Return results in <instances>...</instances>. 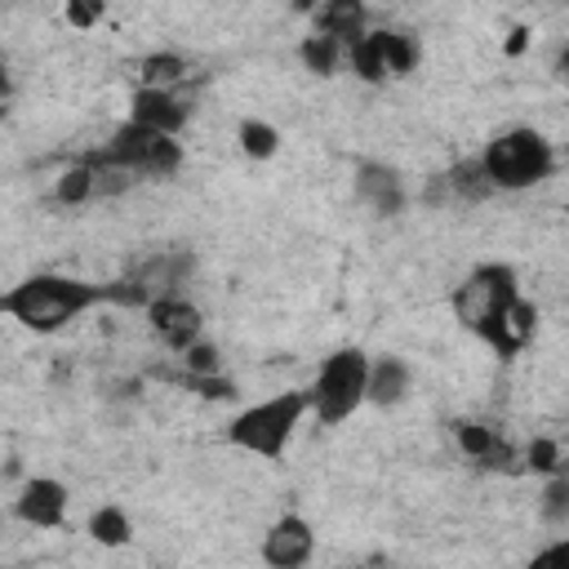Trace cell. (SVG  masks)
Masks as SVG:
<instances>
[{"instance_id": "obj_1", "label": "cell", "mask_w": 569, "mask_h": 569, "mask_svg": "<svg viewBox=\"0 0 569 569\" xmlns=\"http://www.w3.org/2000/svg\"><path fill=\"white\" fill-rule=\"evenodd\" d=\"M102 302H116V284H93V280L62 276V271H36L18 280L13 289H4L0 311L27 333H58Z\"/></svg>"}, {"instance_id": "obj_2", "label": "cell", "mask_w": 569, "mask_h": 569, "mask_svg": "<svg viewBox=\"0 0 569 569\" xmlns=\"http://www.w3.org/2000/svg\"><path fill=\"white\" fill-rule=\"evenodd\" d=\"M520 298H525L520 276L507 262H480L453 289V316H458L462 329H471L498 356H516L520 347L511 338V311H516Z\"/></svg>"}, {"instance_id": "obj_3", "label": "cell", "mask_w": 569, "mask_h": 569, "mask_svg": "<svg viewBox=\"0 0 569 569\" xmlns=\"http://www.w3.org/2000/svg\"><path fill=\"white\" fill-rule=\"evenodd\" d=\"M476 160L493 191H529L556 173V147L547 142V133H538L529 124L493 133Z\"/></svg>"}, {"instance_id": "obj_4", "label": "cell", "mask_w": 569, "mask_h": 569, "mask_svg": "<svg viewBox=\"0 0 569 569\" xmlns=\"http://www.w3.org/2000/svg\"><path fill=\"white\" fill-rule=\"evenodd\" d=\"M311 413V396L307 391H276L267 400H253L244 405L231 422H227V440L244 453H258V458H280L298 431V422Z\"/></svg>"}, {"instance_id": "obj_5", "label": "cell", "mask_w": 569, "mask_h": 569, "mask_svg": "<svg viewBox=\"0 0 569 569\" xmlns=\"http://www.w3.org/2000/svg\"><path fill=\"white\" fill-rule=\"evenodd\" d=\"M369 365L373 360L360 347H338V351H329L320 360L316 382L307 387V396H311V413L325 427H338L360 405H369Z\"/></svg>"}, {"instance_id": "obj_6", "label": "cell", "mask_w": 569, "mask_h": 569, "mask_svg": "<svg viewBox=\"0 0 569 569\" xmlns=\"http://www.w3.org/2000/svg\"><path fill=\"white\" fill-rule=\"evenodd\" d=\"M89 164L116 169V173H129V178H169V173L182 169V142L124 120V124H116L107 147H98L89 156Z\"/></svg>"}, {"instance_id": "obj_7", "label": "cell", "mask_w": 569, "mask_h": 569, "mask_svg": "<svg viewBox=\"0 0 569 569\" xmlns=\"http://www.w3.org/2000/svg\"><path fill=\"white\" fill-rule=\"evenodd\" d=\"M316 556V529L307 525V516L284 511L267 525L262 533V560L267 569H307Z\"/></svg>"}, {"instance_id": "obj_8", "label": "cell", "mask_w": 569, "mask_h": 569, "mask_svg": "<svg viewBox=\"0 0 569 569\" xmlns=\"http://www.w3.org/2000/svg\"><path fill=\"white\" fill-rule=\"evenodd\" d=\"M147 325H151V333H156L173 356H182L187 347H196V342L204 338V316L196 311V302H191L187 293L147 302Z\"/></svg>"}, {"instance_id": "obj_9", "label": "cell", "mask_w": 569, "mask_h": 569, "mask_svg": "<svg viewBox=\"0 0 569 569\" xmlns=\"http://www.w3.org/2000/svg\"><path fill=\"white\" fill-rule=\"evenodd\" d=\"M129 120L151 129V133H164V138H182V129L191 124V102L178 93V89H133L129 98Z\"/></svg>"}, {"instance_id": "obj_10", "label": "cell", "mask_w": 569, "mask_h": 569, "mask_svg": "<svg viewBox=\"0 0 569 569\" xmlns=\"http://www.w3.org/2000/svg\"><path fill=\"white\" fill-rule=\"evenodd\" d=\"M67 507H71V489L58 476H31L13 498V516L31 529H58L67 520Z\"/></svg>"}, {"instance_id": "obj_11", "label": "cell", "mask_w": 569, "mask_h": 569, "mask_svg": "<svg viewBox=\"0 0 569 569\" xmlns=\"http://www.w3.org/2000/svg\"><path fill=\"white\" fill-rule=\"evenodd\" d=\"M356 200L369 213H378V218H400L405 204H409V191H405L400 169H391L382 160H360L356 164Z\"/></svg>"}, {"instance_id": "obj_12", "label": "cell", "mask_w": 569, "mask_h": 569, "mask_svg": "<svg viewBox=\"0 0 569 569\" xmlns=\"http://www.w3.org/2000/svg\"><path fill=\"white\" fill-rule=\"evenodd\" d=\"M373 44H378V53H382L387 80H405V76H413L418 62H422V40H418L413 31H405V27H378V31H373Z\"/></svg>"}, {"instance_id": "obj_13", "label": "cell", "mask_w": 569, "mask_h": 569, "mask_svg": "<svg viewBox=\"0 0 569 569\" xmlns=\"http://www.w3.org/2000/svg\"><path fill=\"white\" fill-rule=\"evenodd\" d=\"M409 387H413V373H409V365L400 356H378L369 365V405L391 409V405H400L409 396Z\"/></svg>"}, {"instance_id": "obj_14", "label": "cell", "mask_w": 569, "mask_h": 569, "mask_svg": "<svg viewBox=\"0 0 569 569\" xmlns=\"http://www.w3.org/2000/svg\"><path fill=\"white\" fill-rule=\"evenodd\" d=\"M298 58H302V67L311 71V76H338L342 67H347V44L342 40H333V36H325V31H311V36H302V44H298Z\"/></svg>"}, {"instance_id": "obj_15", "label": "cell", "mask_w": 569, "mask_h": 569, "mask_svg": "<svg viewBox=\"0 0 569 569\" xmlns=\"http://www.w3.org/2000/svg\"><path fill=\"white\" fill-rule=\"evenodd\" d=\"M84 533H89L98 547H107V551H120V547H129V542H133V520H129V511H124V507L107 502V507H98V511L89 516Z\"/></svg>"}, {"instance_id": "obj_16", "label": "cell", "mask_w": 569, "mask_h": 569, "mask_svg": "<svg viewBox=\"0 0 569 569\" xmlns=\"http://www.w3.org/2000/svg\"><path fill=\"white\" fill-rule=\"evenodd\" d=\"M453 440H458L462 453H471V458L485 462V467H502V462H507V445H502L498 431L485 427V422H458V427H453Z\"/></svg>"}, {"instance_id": "obj_17", "label": "cell", "mask_w": 569, "mask_h": 569, "mask_svg": "<svg viewBox=\"0 0 569 569\" xmlns=\"http://www.w3.org/2000/svg\"><path fill=\"white\" fill-rule=\"evenodd\" d=\"M316 31H325V36H333V40L351 44V40H360V36L369 31V27H365V9H360L356 0L325 4V9L316 13Z\"/></svg>"}, {"instance_id": "obj_18", "label": "cell", "mask_w": 569, "mask_h": 569, "mask_svg": "<svg viewBox=\"0 0 569 569\" xmlns=\"http://www.w3.org/2000/svg\"><path fill=\"white\" fill-rule=\"evenodd\" d=\"M93 196H102V173H98L89 160L62 169L58 182H53V200H58V204H89Z\"/></svg>"}, {"instance_id": "obj_19", "label": "cell", "mask_w": 569, "mask_h": 569, "mask_svg": "<svg viewBox=\"0 0 569 569\" xmlns=\"http://www.w3.org/2000/svg\"><path fill=\"white\" fill-rule=\"evenodd\" d=\"M187 76V58L182 53H147L142 62H138V80H142V89H173L178 80Z\"/></svg>"}, {"instance_id": "obj_20", "label": "cell", "mask_w": 569, "mask_h": 569, "mask_svg": "<svg viewBox=\"0 0 569 569\" xmlns=\"http://www.w3.org/2000/svg\"><path fill=\"white\" fill-rule=\"evenodd\" d=\"M347 67H351V76L365 80V84H387V67H382V53H378V44H373V31H365L360 40L347 44Z\"/></svg>"}, {"instance_id": "obj_21", "label": "cell", "mask_w": 569, "mask_h": 569, "mask_svg": "<svg viewBox=\"0 0 569 569\" xmlns=\"http://www.w3.org/2000/svg\"><path fill=\"white\" fill-rule=\"evenodd\" d=\"M236 142H240V151H244L249 160H271V156L280 151V133H276V124H267V120H258V116L240 120Z\"/></svg>"}, {"instance_id": "obj_22", "label": "cell", "mask_w": 569, "mask_h": 569, "mask_svg": "<svg viewBox=\"0 0 569 569\" xmlns=\"http://www.w3.org/2000/svg\"><path fill=\"white\" fill-rule=\"evenodd\" d=\"M538 511H542V520H547V525H556V529H565V525H569V476H565V471L547 476L542 498H538Z\"/></svg>"}, {"instance_id": "obj_23", "label": "cell", "mask_w": 569, "mask_h": 569, "mask_svg": "<svg viewBox=\"0 0 569 569\" xmlns=\"http://www.w3.org/2000/svg\"><path fill=\"white\" fill-rule=\"evenodd\" d=\"M445 182L453 187V196H458V200H480V196H489V191H493V187H489V178H485V169H480V160H467V164L449 169V173H445Z\"/></svg>"}, {"instance_id": "obj_24", "label": "cell", "mask_w": 569, "mask_h": 569, "mask_svg": "<svg viewBox=\"0 0 569 569\" xmlns=\"http://www.w3.org/2000/svg\"><path fill=\"white\" fill-rule=\"evenodd\" d=\"M182 365H187V382H191V378H213V373H222V356H218V347L204 342V338L182 351Z\"/></svg>"}, {"instance_id": "obj_25", "label": "cell", "mask_w": 569, "mask_h": 569, "mask_svg": "<svg viewBox=\"0 0 569 569\" xmlns=\"http://www.w3.org/2000/svg\"><path fill=\"white\" fill-rule=\"evenodd\" d=\"M525 569H569V538H556V542L538 547Z\"/></svg>"}, {"instance_id": "obj_26", "label": "cell", "mask_w": 569, "mask_h": 569, "mask_svg": "<svg viewBox=\"0 0 569 569\" xmlns=\"http://www.w3.org/2000/svg\"><path fill=\"white\" fill-rule=\"evenodd\" d=\"M560 462H565V458H560L556 440H533V445H529V467H533V471L556 476V471H560Z\"/></svg>"}, {"instance_id": "obj_27", "label": "cell", "mask_w": 569, "mask_h": 569, "mask_svg": "<svg viewBox=\"0 0 569 569\" xmlns=\"http://www.w3.org/2000/svg\"><path fill=\"white\" fill-rule=\"evenodd\" d=\"M191 391H200L204 400H231L236 396V382L222 378V373H213V378H191Z\"/></svg>"}, {"instance_id": "obj_28", "label": "cell", "mask_w": 569, "mask_h": 569, "mask_svg": "<svg viewBox=\"0 0 569 569\" xmlns=\"http://www.w3.org/2000/svg\"><path fill=\"white\" fill-rule=\"evenodd\" d=\"M98 13H102L98 4H67V22H71V27H89Z\"/></svg>"}, {"instance_id": "obj_29", "label": "cell", "mask_w": 569, "mask_h": 569, "mask_svg": "<svg viewBox=\"0 0 569 569\" xmlns=\"http://www.w3.org/2000/svg\"><path fill=\"white\" fill-rule=\"evenodd\" d=\"M556 80H560V84H569V44L556 53Z\"/></svg>"}, {"instance_id": "obj_30", "label": "cell", "mask_w": 569, "mask_h": 569, "mask_svg": "<svg viewBox=\"0 0 569 569\" xmlns=\"http://www.w3.org/2000/svg\"><path fill=\"white\" fill-rule=\"evenodd\" d=\"M560 471H565V476H569V462H565V467H560Z\"/></svg>"}]
</instances>
